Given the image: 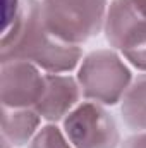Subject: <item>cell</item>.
<instances>
[{
    "mask_svg": "<svg viewBox=\"0 0 146 148\" xmlns=\"http://www.w3.org/2000/svg\"><path fill=\"white\" fill-rule=\"evenodd\" d=\"M71 141L65 140V136L62 134V131L57 126H45L35 134V138L31 140L29 148H74L69 145Z\"/></svg>",
    "mask_w": 146,
    "mask_h": 148,
    "instance_id": "10",
    "label": "cell"
},
{
    "mask_svg": "<svg viewBox=\"0 0 146 148\" xmlns=\"http://www.w3.org/2000/svg\"><path fill=\"white\" fill-rule=\"evenodd\" d=\"M40 115L31 109L2 107V148L23 147L38 133Z\"/></svg>",
    "mask_w": 146,
    "mask_h": 148,
    "instance_id": "8",
    "label": "cell"
},
{
    "mask_svg": "<svg viewBox=\"0 0 146 148\" xmlns=\"http://www.w3.org/2000/svg\"><path fill=\"white\" fill-rule=\"evenodd\" d=\"M0 59L24 60L50 74L72 71L81 60V48L50 35L41 21L38 0H21L14 21L3 29L0 41Z\"/></svg>",
    "mask_w": 146,
    "mask_h": 148,
    "instance_id": "1",
    "label": "cell"
},
{
    "mask_svg": "<svg viewBox=\"0 0 146 148\" xmlns=\"http://www.w3.org/2000/svg\"><path fill=\"white\" fill-rule=\"evenodd\" d=\"M64 131L74 148H117L120 141L113 117L96 102L77 105L64 119Z\"/></svg>",
    "mask_w": 146,
    "mask_h": 148,
    "instance_id": "5",
    "label": "cell"
},
{
    "mask_svg": "<svg viewBox=\"0 0 146 148\" xmlns=\"http://www.w3.org/2000/svg\"><path fill=\"white\" fill-rule=\"evenodd\" d=\"M41 21L50 35L69 45L96 36L105 26L107 0H41Z\"/></svg>",
    "mask_w": 146,
    "mask_h": 148,
    "instance_id": "2",
    "label": "cell"
},
{
    "mask_svg": "<svg viewBox=\"0 0 146 148\" xmlns=\"http://www.w3.org/2000/svg\"><path fill=\"white\" fill-rule=\"evenodd\" d=\"M132 2H134V5L138 7V10L146 16V0H132Z\"/></svg>",
    "mask_w": 146,
    "mask_h": 148,
    "instance_id": "13",
    "label": "cell"
},
{
    "mask_svg": "<svg viewBox=\"0 0 146 148\" xmlns=\"http://www.w3.org/2000/svg\"><path fill=\"white\" fill-rule=\"evenodd\" d=\"M19 5H21L19 0H5V23H3V29L14 21L16 14L19 10Z\"/></svg>",
    "mask_w": 146,
    "mask_h": 148,
    "instance_id": "11",
    "label": "cell"
},
{
    "mask_svg": "<svg viewBox=\"0 0 146 148\" xmlns=\"http://www.w3.org/2000/svg\"><path fill=\"white\" fill-rule=\"evenodd\" d=\"M122 148H146V133H138L127 138L122 143Z\"/></svg>",
    "mask_w": 146,
    "mask_h": 148,
    "instance_id": "12",
    "label": "cell"
},
{
    "mask_svg": "<svg viewBox=\"0 0 146 148\" xmlns=\"http://www.w3.org/2000/svg\"><path fill=\"white\" fill-rule=\"evenodd\" d=\"M2 107L9 109H31L35 107L45 88V76L36 66L24 60L2 62L0 76Z\"/></svg>",
    "mask_w": 146,
    "mask_h": 148,
    "instance_id": "6",
    "label": "cell"
},
{
    "mask_svg": "<svg viewBox=\"0 0 146 148\" xmlns=\"http://www.w3.org/2000/svg\"><path fill=\"white\" fill-rule=\"evenodd\" d=\"M77 83L84 98L113 105L122 100L124 93L131 84V71L112 50H96L84 57Z\"/></svg>",
    "mask_w": 146,
    "mask_h": 148,
    "instance_id": "3",
    "label": "cell"
},
{
    "mask_svg": "<svg viewBox=\"0 0 146 148\" xmlns=\"http://www.w3.org/2000/svg\"><path fill=\"white\" fill-rule=\"evenodd\" d=\"M105 36L134 67L146 71V16L132 0H113L105 17Z\"/></svg>",
    "mask_w": 146,
    "mask_h": 148,
    "instance_id": "4",
    "label": "cell"
},
{
    "mask_svg": "<svg viewBox=\"0 0 146 148\" xmlns=\"http://www.w3.org/2000/svg\"><path fill=\"white\" fill-rule=\"evenodd\" d=\"M122 119L132 131L146 133V74L129 84L122 97Z\"/></svg>",
    "mask_w": 146,
    "mask_h": 148,
    "instance_id": "9",
    "label": "cell"
},
{
    "mask_svg": "<svg viewBox=\"0 0 146 148\" xmlns=\"http://www.w3.org/2000/svg\"><path fill=\"white\" fill-rule=\"evenodd\" d=\"M79 95V83L71 76L46 74L43 93L33 110H36L40 117L50 122H57L60 119H65L76 109Z\"/></svg>",
    "mask_w": 146,
    "mask_h": 148,
    "instance_id": "7",
    "label": "cell"
}]
</instances>
